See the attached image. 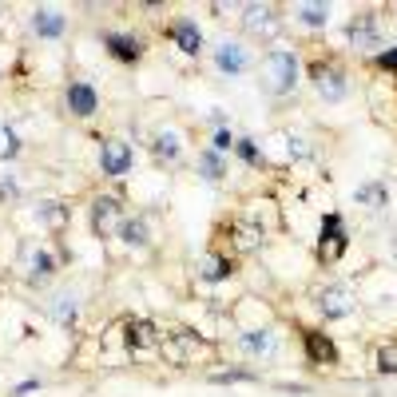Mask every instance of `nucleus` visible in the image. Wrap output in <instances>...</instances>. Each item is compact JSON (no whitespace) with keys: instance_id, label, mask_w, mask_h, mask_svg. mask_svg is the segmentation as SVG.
<instances>
[{"instance_id":"3","label":"nucleus","mask_w":397,"mask_h":397,"mask_svg":"<svg viewBox=\"0 0 397 397\" xmlns=\"http://www.w3.org/2000/svg\"><path fill=\"white\" fill-rule=\"evenodd\" d=\"M342 250H346V227H342V215H326V223H322V242H318V258H322V262H334Z\"/></svg>"},{"instance_id":"25","label":"nucleus","mask_w":397,"mask_h":397,"mask_svg":"<svg viewBox=\"0 0 397 397\" xmlns=\"http://www.w3.org/2000/svg\"><path fill=\"white\" fill-rule=\"evenodd\" d=\"M357 203H377L381 207L386 203V187H362L357 191Z\"/></svg>"},{"instance_id":"1","label":"nucleus","mask_w":397,"mask_h":397,"mask_svg":"<svg viewBox=\"0 0 397 397\" xmlns=\"http://www.w3.org/2000/svg\"><path fill=\"white\" fill-rule=\"evenodd\" d=\"M262 84H267V91H274V96L294 91V84H298V56L294 52H286V48L267 52V60H262Z\"/></svg>"},{"instance_id":"16","label":"nucleus","mask_w":397,"mask_h":397,"mask_svg":"<svg viewBox=\"0 0 397 397\" xmlns=\"http://www.w3.org/2000/svg\"><path fill=\"white\" fill-rule=\"evenodd\" d=\"M350 40H354L357 48H377V32H374V20L369 16H357L350 24Z\"/></svg>"},{"instance_id":"28","label":"nucleus","mask_w":397,"mask_h":397,"mask_svg":"<svg viewBox=\"0 0 397 397\" xmlns=\"http://www.w3.org/2000/svg\"><path fill=\"white\" fill-rule=\"evenodd\" d=\"M377 64H381V68H397V48L393 52H381V56H377Z\"/></svg>"},{"instance_id":"9","label":"nucleus","mask_w":397,"mask_h":397,"mask_svg":"<svg viewBox=\"0 0 397 397\" xmlns=\"http://www.w3.org/2000/svg\"><path fill=\"white\" fill-rule=\"evenodd\" d=\"M171 40H175L187 56H198V48H203V32H198L195 20H179V24H171Z\"/></svg>"},{"instance_id":"11","label":"nucleus","mask_w":397,"mask_h":397,"mask_svg":"<svg viewBox=\"0 0 397 397\" xmlns=\"http://www.w3.org/2000/svg\"><path fill=\"white\" fill-rule=\"evenodd\" d=\"M104 44H108L111 56L123 60V64H135V60L143 56V44H139L135 36H119V32H108V36H104Z\"/></svg>"},{"instance_id":"15","label":"nucleus","mask_w":397,"mask_h":397,"mask_svg":"<svg viewBox=\"0 0 397 397\" xmlns=\"http://www.w3.org/2000/svg\"><path fill=\"white\" fill-rule=\"evenodd\" d=\"M119 238H123L128 247H147V242H151V230H147V223H143V218H128V223L119 227Z\"/></svg>"},{"instance_id":"27","label":"nucleus","mask_w":397,"mask_h":397,"mask_svg":"<svg viewBox=\"0 0 397 397\" xmlns=\"http://www.w3.org/2000/svg\"><path fill=\"white\" fill-rule=\"evenodd\" d=\"M230 147H235L230 131H218V135H215V151H230Z\"/></svg>"},{"instance_id":"12","label":"nucleus","mask_w":397,"mask_h":397,"mask_svg":"<svg viewBox=\"0 0 397 397\" xmlns=\"http://www.w3.org/2000/svg\"><path fill=\"white\" fill-rule=\"evenodd\" d=\"M32 28H36V36L56 40L60 32H64V12H60V9H36V16H32Z\"/></svg>"},{"instance_id":"17","label":"nucleus","mask_w":397,"mask_h":397,"mask_svg":"<svg viewBox=\"0 0 397 397\" xmlns=\"http://www.w3.org/2000/svg\"><path fill=\"white\" fill-rule=\"evenodd\" d=\"M198 274L207 278V282H218V278L230 274V258H218V255H207L198 262Z\"/></svg>"},{"instance_id":"23","label":"nucleus","mask_w":397,"mask_h":397,"mask_svg":"<svg viewBox=\"0 0 397 397\" xmlns=\"http://www.w3.org/2000/svg\"><path fill=\"white\" fill-rule=\"evenodd\" d=\"M377 369H381V374H397V342L381 346V354H377Z\"/></svg>"},{"instance_id":"2","label":"nucleus","mask_w":397,"mask_h":397,"mask_svg":"<svg viewBox=\"0 0 397 397\" xmlns=\"http://www.w3.org/2000/svg\"><path fill=\"white\" fill-rule=\"evenodd\" d=\"M99 167H104V175L119 179L131 171V147L123 143V139H104L99 143Z\"/></svg>"},{"instance_id":"20","label":"nucleus","mask_w":397,"mask_h":397,"mask_svg":"<svg viewBox=\"0 0 397 397\" xmlns=\"http://www.w3.org/2000/svg\"><path fill=\"white\" fill-rule=\"evenodd\" d=\"M28 274L32 278H48L52 274V255L48 250H36V247L28 250Z\"/></svg>"},{"instance_id":"21","label":"nucleus","mask_w":397,"mask_h":397,"mask_svg":"<svg viewBox=\"0 0 397 397\" xmlns=\"http://www.w3.org/2000/svg\"><path fill=\"white\" fill-rule=\"evenodd\" d=\"M155 155L159 159H175L179 155V135L175 131H159L155 135Z\"/></svg>"},{"instance_id":"4","label":"nucleus","mask_w":397,"mask_h":397,"mask_svg":"<svg viewBox=\"0 0 397 397\" xmlns=\"http://www.w3.org/2000/svg\"><path fill=\"white\" fill-rule=\"evenodd\" d=\"M242 24H247V32H255V36H274L282 20H278L274 4H250L247 16H242Z\"/></svg>"},{"instance_id":"6","label":"nucleus","mask_w":397,"mask_h":397,"mask_svg":"<svg viewBox=\"0 0 397 397\" xmlns=\"http://www.w3.org/2000/svg\"><path fill=\"white\" fill-rule=\"evenodd\" d=\"M310 79H314V88L322 91L326 99H342V96H346V76H342L337 68H330V64H314Z\"/></svg>"},{"instance_id":"22","label":"nucleus","mask_w":397,"mask_h":397,"mask_svg":"<svg viewBox=\"0 0 397 397\" xmlns=\"http://www.w3.org/2000/svg\"><path fill=\"white\" fill-rule=\"evenodd\" d=\"M198 167H203V175L215 183V179H223V159H218V151H203L198 155Z\"/></svg>"},{"instance_id":"8","label":"nucleus","mask_w":397,"mask_h":397,"mask_svg":"<svg viewBox=\"0 0 397 397\" xmlns=\"http://www.w3.org/2000/svg\"><path fill=\"white\" fill-rule=\"evenodd\" d=\"M318 306H322V314H326V318H346L350 310H354V298H350L342 286H330V290L318 294Z\"/></svg>"},{"instance_id":"18","label":"nucleus","mask_w":397,"mask_h":397,"mask_svg":"<svg viewBox=\"0 0 397 397\" xmlns=\"http://www.w3.org/2000/svg\"><path fill=\"white\" fill-rule=\"evenodd\" d=\"M294 16L302 20V24H310V28H318V24H326L330 20V4H298Z\"/></svg>"},{"instance_id":"26","label":"nucleus","mask_w":397,"mask_h":397,"mask_svg":"<svg viewBox=\"0 0 397 397\" xmlns=\"http://www.w3.org/2000/svg\"><path fill=\"white\" fill-rule=\"evenodd\" d=\"M235 147H238V155L247 159V163H258V159H262V155H258V147H255V143H250V139H238Z\"/></svg>"},{"instance_id":"14","label":"nucleus","mask_w":397,"mask_h":397,"mask_svg":"<svg viewBox=\"0 0 397 397\" xmlns=\"http://www.w3.org/2000/svg\"><path fill=\"white\" fill-rule=\"evenodd\" d=\"M123 337H128L131 350L155 346V330H151V322H128V326H123Z\"/></svg>"},{"instance_id":"19","label":"nucleus","mask_w":397,"mask_h":397,"mask_svg":"<svg viewBox=\"0 0 397 397\" xmlns=\"http://www.w3.org/2000/svg\"><path fill=\"white\" fill-rule=\"evenodd\" d=\"M52 314H56V322L60 326H72L76 322V314H79V306H76V298H68V294H60L56 302H52Z\"/></svg>"},{"instance_id":"10","label":"nucleus","mask_w":397,"mask_h":397,"mask_svg":"<svg viewBox=\"0 0 397 397\" xmlns=\"http://www.w3.org/2000/svg\"><path fill=\"white\" fill-rule=\"evenodd\" d=\"M306 354H310L314 366H334V362H337L334 342H330L326 334H318V330H310V334H306Z\"/></svg>"},{"instance_id":"13","label":"nucleus","mask_w":397,"mask_h":397,"mask_svg":"<svg viewBox=\"0 0 397 397\" xmlns=\"http://www.w3.org/2000/svg\"><path fill=\"white\" fill-rule=\"evenodd\" d=\"M116 218H119V203H116L111 195H108V198L99 195L96 203H91V227H96V235H104V230H108Z\"/></svg>"},{"instance_id":"7","label":"nucleus","mask_w":397,"mask_h":397,"mask_svg":"<svg viewBox=\"0 0 397 397\" xmlns=\"http://www.w3.org/2000/svg\"><path fill=\"white\" fill-rule=\"evenodd\" d=\"M215 64H218V72L238 76V72H247V48L235 44V40H227V44H218L215 48Z\"/></svg>"},{"instance_id":"5","label":"nucleus","mask_w":397,"mask_h":397,"mask_svg":"<svg viewBox=\"0 0 397 397\" xmlns=\"http://www.w3.org/2000/svg\"><path fill=\"white\" fill-rule=\"evenodd\" d=\"M96 108H99V96H96L91 84H84V79L68 84V111H72V116L88 119V116H96Z\"/></svg>"},{"instance_id":"24","label":"nucleus","mask_w":397,"mask_h":397,"mask_svg":"<svg viewBox=\"0 0 397 397\" xmlns=\"http://www.w3.org/2000/svg\"><path fill=\"white\" fill-rule=\"evenodd\" d=\"M242 346L255 350V354H267V350L274 346V342H270V337L262 334V330H250V334H242Z\"/></svg>"}]
</instances>
